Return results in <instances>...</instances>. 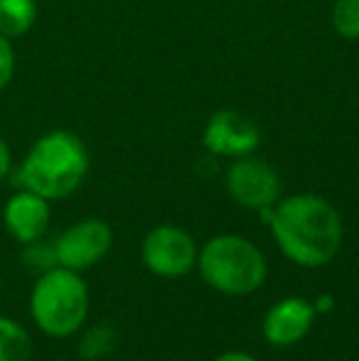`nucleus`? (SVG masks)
I'll return each instance as SVG.
<instances>
[{"instance_id":"obj_1","label":"nucleus","mask_w":359,"mask_h":361,"mask_svg":"<svg viewBox=\"0 0 359 361\" xmlns=\"http://www.w3.org/2000/svg\"><path fill=\"white\" fill-rule=\"evenodd\" d=\"M281 253L303 268H322L342 248V216L317 195H293L261 212Z\"/></svg>"},{"instance_id":"obj_2","label":"nucleus","mask_w":359,"mask_h":361,"mask_svg":"<svg viewBox=\"0 0 359 361\" xmlns=\"http://www.w3.org/2000/svg\"><path fill=\"white\" fill-rule=\"evenodd\" d=\"M89 172V152L82 138L69 130L44 133L15 172L20 190H30L44 200H64L74 195Z\"/></svg>"},{"instance_id":"obj_3","label":"nucleus","mask_w":359,"mask_h":361,"mask_svg":"<svg viewBox=\"0 0 359 361\" xmlns=\"http://www.w3.org/2000/svg\"><path fill=\"white\" fill-rule=\"evenodd\" d=\"M202 281L212 290L231 298L256 293L269 276L266 256L256 243L234 233H221L205 243L197 256Z\"/></svg>"},{"instance_id":"obj_4","label":"nucleus","mask_w":359,"mask_h":361,"mask_svg":"<svg viewBox=\"0 0 359 361\" xmlns=\"http://www.w3.org/2000/svg\"><path fill=\"white\" fill-rule=\"evenodd\" d=\"M30 314L47 337L64 339L77 334L89 314V288L82 273L57 266L37 276L30 293Z\"/></svg>"},{"instance_id":"obj_5","label":"nucleus","mask_w":359,"mask_h":361,"mask_svg":"<svg viewBox=\"0 0 359 361\" xmlns=\"http://www.w3.org/2000/svg\"><path fill=\"white\" fill-rule=\"evenodd\" d=\"M197 256H200V248L195 238L175 224L153 226L140 243L143 266L153 276L168 278V281L187 276L192 268H197Z\"/></svg>"},{"instance_id":"obj_6","label":"nucleus","mask_w":359,"mask_h":361,"mask_svg":"<svg viewBox=\"0 0 359 361\" xmlns=\"http://www.w3.org/2000/svg\"><path fill=\"white\" fill-rule=\"evenodd\" d=\"M226 192L239 207L266 212L281 200V177L261 157H236L226 170Z\"/></svg>"},{"instance_id":"obj_7","label":"nucleus","mask_w":359,"mask_h":361,"mask_svg":"<svg viewBox=\"0 0 359 361\" xmlns=\"http://www.w3.org/2000/svg\"><path fill=\"white\" fill-rule=\"evenodd\" d=\"M114 246V231L104 219H82L54 238L57 263L69 271L84 273L96 266Z\"/></svg>"},{"instance_id":"obj_8","label":"nucleus","mask_w":359,"mask_h":361,"mask_svg":"<svg viewBox=\"0 0 359 361\" xmlns=\"http://www.w3.org/2000/svg\"><path fill=\"white\" fill-rule=\"evenodd\" d=\"M202 143L212 155L219 157H244L259 147L261 130L251 116L234 109H221L212 114L202 135Z\"/></svg>"},{"instance_id":"obj_9","label":"nucleus","mask_w":359,"mask_h":361,"mask_svg":"<svg viewBox=\"0 0 359 361\" xmlns=\"http://www.w3.org/2000/svg\"><path fill=\"white\" fill-rule=\"evenodd\" d=\"M315 317V302L293 295V298H283L271 305L264 322H261V332H264V339L271 347H296L298 342H303L310 334Z\"/></svg>"},{"instance_id":"obj_10","label":"nucleus","mask_w":359,"mask_h":361,"mask_svg":"<svg viewBox=\"0 0 359 361\" xmlns=\"http://www.w3.org/2000/svg\"><path fill=\"white\" fill-rule=\"evenodd\" d=\"M49 219H52L49 200L30 190H20L18 195H13L5 202L3 224L10 236L23 246L37 241V238H44L49 228Z\"/></svg>"},{"instance_id":"obj_11","label":"nucleus","mask_w":359,"mask_h":361,"mask_svg":"<svg viewBox=\"0 0 359 361\" xmlns=\"http://www.w3.org/2000/svg\"><path fill=\"white\" fill-rule=\"evenodd\" d=\"M37 20L35 0H0V35L8 39L25 35Z\"/></svg>"},{"instance_id":"obj_12","label":"nucleus","mask_w":359,"mask_h":361,"mask_svg":"<svg viewBox=\"0 0 359 361\" xmlns=\"http://www.w3.org/2000/svg\"><path fill=\"white\" fill-rule=\"evenodd\" d=\"M32 337L20 322L0 314V361H30Z\"/></svg>"},{"instance_id":"obj_13","label":"nucleus","mask_w":359,"mask_h":361,"mask_svg":"<svg viewBox=\"0 0 359 361\" xmlns=\"http://www.w3.org/2000/svg\"><path fill=\"white\" fill-rule=\"evenodd\" d=\"M116 347V332L109 327V324H96V327L87 329V334L82 337V344H79V354L84 359H101L106 354H111Z\"/></svg>"},{"instance_id":"obj_14","label":"nucleus","mask_w":359,"mask_h":361,"mask_svg":"<svg viewBox=\"0 0 359 361\" xmlns=\"http://www.w3.org/2000/svg\"><path fill=\"white\" fill-rule=\"evenodd\" d=\"M20 258H23V266L28 268L30 273H37V276H42V273L59 266L57 253H54V243H47V241H42V238H37V241H32V243H25V251Z\"/></svg>"},{"instance_id":"obj_15","label":"nucleus","mask_w":359,"mask_h":361,"mask_svg":"<svg viewBox=\"0 0 359 361\" xmlns=\"http://www.w3.org/2000/svg\"><path fill=\"white\" fill-rule=\"evenodd\" d=\"M332 27L340 37L359 39V0H335Z\"/></svg>"},{"instance_id":"obj_16","label":"nucleus","mask_w":359,"mask_h":361,"mask_svg":"<svg viewBox=\"0 0 359 361\" xmlns=\"http://www.w3.org/2000/svg\"><path fill=\"white\" fill-rule=\"evenodd\" d=\"M15 72V52H13V44H10L8 37L0 35V91L8 86V81L13 79Z\"/></svg>"},{"instance_id":"obj_17","label":"nucleus","mask_w":359,"mask_h":361,"mask_svg":"<svg viewBox=\"0 0 359 361\" xmlns=\"http://www.w3.org/2000/svg\"><path fill=\"white\" fill-rule=\"evenodd\" d=\"M10 167H13V157H10V147L5 143V138L0 135V180L10 175Z\"/></svg>"},{"instance_id":"obj_18","label":"nucleus","mask_w":359,"mask_h":361,"mask_svg":"<svg viewBox=\"0 0 359 361\" xmlns=\"http://www.w3.org/2000/svg\"><path fill=\"white\" fill-rule=\"evenodd\" d=\"M214 361H259V359L251 357V354H244V352H224V354H219Z\"/></svg>"}]
</instances>
